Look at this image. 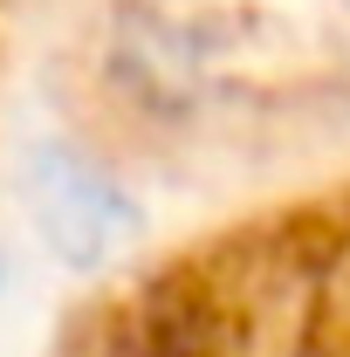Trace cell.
<instances>
[{
	"label": "cell",
	"mask_w": 350,
	"mask_h": 357,
	"mask_svg": "<svg viewBox=\"0 0 350 357\" xmlns=\"http://www.w3.org/2000/svg\"><path fill=\"white\" fill-rule=\"evenodd\" d=\"M21 192H28V213H35V227L48 234V248H55L62 261H76V268L110 261L137 234V206L124 199V185L103 178L76 144H42V151L28 158Z\"/></svg>",
	"instance_id": "1"
}]
</instances>
